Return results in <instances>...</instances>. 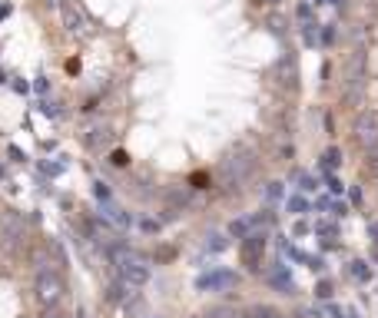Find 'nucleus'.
I'll return each mask as SVG.
<instances>
[{
    "label": "nucleus",
    "instance_id": "nucleus-1",
    "mask_svg": "<svg viewBox=\"0 0 378 318\" xmlns=\"http://www.w3.org/2000/svg\"><path fill=\"white\" fill-rule=\"evenodd\" d=\"M113 265H116L119 278H123L130 288L146 285V278H150V269H146L133 252H126V249H116V252H113Z\"/></svg>",
    "mask_w": 378,
    "mask_h": 318
},
{
    "label": "nucleus",
    "instance_id": "nucleus-4",
    "mask_svg": "<svg viewBox=\"0 0 378 318\" xmlns=\"http://www.w3.org/2000/svg\"><path fill=\"white\" fill-rule=\"evenodd\" d=\"M236 282H239L236 272H209V275L196 278V288H203V292H222V288H232Z\"/></svg>",
    "mask_w": 378,
    "mask_h": 318
},
{
    "label": "nucleus",
    "instance_id": "nucleus-7",
    "mask_svg": "<svg viewBox=\"0 0 378 318\" xmlns=\"http://www.w3.org/2000/svg\"><path fill=\"white\" fill-rule=\"evenodd\" d=\"M272 285H279V288H292V278L285 275V269H276V272H272Z\"/></svg>",
    "mask_w": 378,
    "mask_h": 318
},
{
    "label": "nucleus",
    "instance_id": "nucleus-6",
    "mask_svg": "<svg viewBox=\"0 0 378 318\" xmlns=\"http://www.w3.org/2000/svg\"><path fill=\"white\" fill-rule=\"evenodd\" d=\"M63 24H67V30H70V33H77V30L87 27V20H83V14H80L77 7H63Z\"/></svg>",
    "mask_w": 378,
    "mask_h": 318
},
{
    "label": "nucleus",
    "instance_id": "nucleus-5",
    "mask_svg": "<svg viewBox=\"0 0 378 318\" xmlns=\"http://www.w3.org/2000/svg\"><path fill=\"white\" fill-rule=\"evenodd\" d=\"M262 246H266V238H262V235H249V242L242 246V259H245V262H259Z\"/></svg>",
    "mask_w": 378,
    "mask_h": 318
},
{
    "label": "nucleus",
    "instance_id": "nucleus-2",
    "mask_svg": "<svg viewBox=\"0 0 378 318\" xmlns=\"http://www.w3.org/2000/svg\"><path fill=\"white\" fill-rule=\"evenodd\" d=\"M352 133H355V143L362 146L365 152L378 146V116L375 113H358L352 123Z\"/></svg>",
    "mask_w": 378,
    "mask_h": 318
},
{
    "label": "nucleus",
    "instance_id": "nucleus-3",
    "mask_svg": "<svg viewBox=\"0 0 378 318\" xmlns=\"http://www.w3.org/2000/svg\"><path fill=\"white\" fill-rule=\"evenodd\" d=\"M60 292H63V282H60V275L56 272H50V269H40V275H37V298L43 305H53L56 298H60Z\"/></svg>",
    "mask_w": 378,
    "mask_h": 318
},
{
    "label": "nucleus",
    "instance_id": "nucleus-8",
    "mask_svg": "<svg viewBox=\"0 0 378 318\" xmlns=\"http://www.w3.org/2000/svg\"><path fill=\"white\" fill-rule=\"evenodd\" d=\"M110 219H113V222H119V225H130V222H133V219H130L123 209H110Z\"/></svg>",
    "mask_w": 378,
    "mask_h": 318
},
{
    "label": "nucleus",
    "instance_id": "nucleus-9",
    "mask_svg": "<svg viewBox=\"0 0 378 318\" xmlns=\"http://www.w3.org/2000/svg\"><path fill=\"white\" fill-rule=\"evenodd\" d=\"M289 209L292 212H305V199H289Z\"/></svg>",
    "mask_w": 378,
    "mask_h": 318
}]
</instances>
